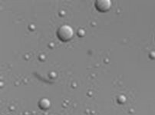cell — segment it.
<instances>
[{"instance_id":"obj_1","label":"cell","mask_w":155,"mask_h":115,"mask_svg":"<svg viewBox=\"0 0 155 115\" xmlns=\"http://www.w3.org/2000/svg\"><path fill=\"white\" fill-rule=\"evenodd\" d=\"M74 31L72 28L68 25H61L57 30V36L61 41H68L73 38Z\"/></svg>"},{"instance_id":"obj_2","label":"cell","mask_w":155,"mask_h":115,"mask_svg":"<svg viewBox=\"0 0 155 115\" xmlns=\"http://www.w3.org/2000/svg\"><path fill=\"white\" fill-rule=\"evenodd\" d=\"M94 6L97 11L106 12L111 7V2L110 0H97L94 2Z\"/></svg>"},{"instance_id":"obj_3","label":"cell","mask_w":155,"mask_h":115,"mask_svg":"<svg viewBox=\"0 0 155 115\" xmlns=\"http://www.w3.org/2000/svg\"><path fill=\"white\" fill-rule=\"evenodd\" d=\"M51 106V102L48 98H42L38 102V107L41 110H48Z\"/></svg>"},{"instance_id":"obj_4","label":"cell","mask_w":155,"mask_h":115,"mask_svg":"<svg viewBox=\"0 0 155 115\" xmlns=\"http://www.w3.org/2000/svg\"><path fill=\"white\" fill-rule=\"evenodd\" d=\"M117 102L120 104H123L126 102V97L124 95H120L117 97Z\"/></svg>"}]
</instances>
